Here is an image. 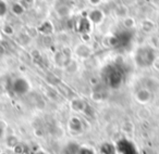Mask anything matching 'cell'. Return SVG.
Here are the masks:
<instances>
[{
  "instance_id": "6da1fadb",
  "label": "cell",
  "mask_w": 159,
  "mask_h": 154,
  "mask_svg": "<svg viewBox=\"0 0 159 154\" xmlns=\"http://www.w3.org/2000/svg\"><path fill=\"white\" fill-rule=\"evenodd\" d=\"M155 59H156V53H155L154 49L150 47H142L137 50L136 55H135L137 65H139L141 67L150 66L154 63Z\"/></svg>"
},
{
  "instance_id": "7a4b0ae2",
  "label": "cell",
  "mask_w": 159,
  "mask_h": 154,
  "mask_svg": "<svg viewBox=\"0 0 159 154\" xmlns=\"http://www.w3.org/2000/svg\"><path fill=\"white\" fill-rule=\"evenodd\" d=\"M102 18H104V15H102V11H98V10H96V11H92L91 20L93 21L94 23H100L102 20Z\"/></svg>"
},
{
  "instance_id": "3957f363",
  "label": "cell",
  "mask_w": 159,
  "mask_h": 154,
  "mask_svg": "<svg viewBox=\"0 0 159 154\" xmlns=\"http://www.w3.org/2000/svg\"><path fill=\"white\" fill-rule=\"evenodd\" d=\"M6 11H7V6L5 5L3 1L0 0V15H5Z\"/></svg>"
}]
</instances>
